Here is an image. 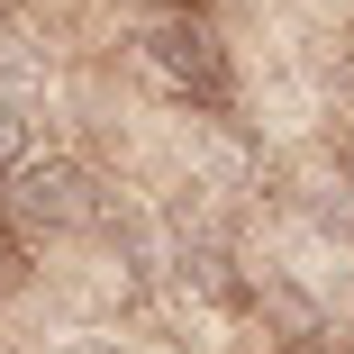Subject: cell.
Here are the masks:
<instances>
[{
  "label": "cell",
  "instance_id": "obj_1",
  "mask_svg": "<svg viewBox=\"0 0 354 354\" xmlns=\"http://www.w3.org/2000/svg\"><path fill=\"white\" fill-rule=\"evenodd\" d=\"M0 209H10V227L73 236V227H100V218H109V191H100L91 164H73V155H19Z\"/></svg>",
  "mask_w": 354,
  "mask_h": 354
},
{
  "label": "cell",
  "instance_id": "obj_6",
  "mask_svg": "<svg viewBox=\"0 0 354 354\" xmlns=\"http://www.w3.org/2000/svg\"><path fill=\"white\" fill-rule=\"evenodd\" d=\"M309 10H354V0H309Z\"/></svg>",
  "mask_w": 354,
  "mask_h": 354
},
{
  "label": "cell",
  "instance_id": "obj_3",
  "mask_svg": "<svg viewBox=\"0 0 354 354\" xmlns=\"http://www.w3.org/2000/svg\"><path fill=\"white\" fill-rule=\"evenodd\" d=\"M254 309H263V327H272L281 345H291V354L327 336V318H318V300L300 291V281H281V272H263V281H254Z\"/></svg>",
  "mask_w": 354,
  "mask_h": 354
},
{
  "label": "cell",
  "instance_id": "obj_4",
  "mask_svg": "<svg viewBox=\"0 0 354 354\" xmlns=\"http://www.w3.org/2000/svg\"><path fill=\"white\" fill-rule=\"evenodd\" d=\"M300 209H309V227H318V236H336V245L354 236V182H345V173H318Z\"/></svg>",
  "mask_w": 354,
  "mask_h": 354
},
{
  "label": "cell",
  "instance_id": "obj_5",
  "mask_svg": "<svg viewBox=\"0 0 354 354\" xmlns=\"http://www.w3.org/2000/svg\"><path fill=\"white\" fill-rule=\"evenodd\" d=\"M19 155H37V100L0 82V173H10Z\"/></svg>",
  "mask_w": 354,
  "mask_h": 354
},
{
  "label": "cell",
  "instance_id": "obj_2",
  "mask_svg": "<svg viewBox=\"0 0 354 354\" xmlns=\"http://www.w3.org/2000/svg\"><path fill=\"white\" fill-rule=\"evenodd\" d=\"M136 64H146L173 100H200V109L227 100V55H218V37H209L191 10H155L136 28Z\"/></svg>",
  "mask_w": 354,
  "mask_h": 354
},
{
  "label": "cell",
  "instance_id": "obj_8",
  "mask_svg": "<svg viewBox=\"0 0 354 354\" xmlns=\"http://www.w3.org/2000/svg\"><path fill=\"white\" fill-rule=\"evenodd\" d=\"M100 354H136V345H100Z\"/></svg>",
  "mask_w": 354,
  "mask_h": 354
},
{
  "label": "cell",
  "instance_id": "obj_7",
  "mask_svg": "<svg viewBox=\"0 0 354 354\" xmlns=\"http://www.w3.org/2000/svg\"><path fill=\"white\" fill-rule=\"evenodd\" d=\"M146 10H191V0H146Z\"/></svg>",
  "mask_w": 354,
  "mask_h": 354
}]
</instances>
